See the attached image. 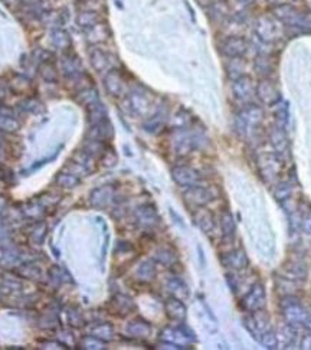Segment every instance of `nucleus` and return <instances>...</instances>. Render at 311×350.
<instances>
[{"label":"nucleus","mask_w":311,"mask_h":350,"mask_svg":"<svg viewBox=\"0 0 311 350\" xmlns=\"http://www.w3.org/2000/svg\"><path fill=\"white\" fill-rule=\"evenodd\" d=\"M40 76L48 81V82H53L56 81V69L52 65V62H43L40 65Z\"/></svg>","instance_id":"3"},{"label":"nucleus","mask_w":311,"mask_h":350,"mask_svg":"<svg viewBox=\"0 0 311 350\" xmlns=\"http://www.w3.org/2000/svg\"><path fill=\"white\" fill-rule=\"evenodd\" d=\"M97 22V14L94 12H81L76 16V23L82 27H92Z\"/></svg>","instance_id":"2"},{"label":"nucleus","mask_w":311,"mask_h":350,"mask_svg":"<svg viewBox=\"0 0 311 350\" xmlns=\"http://www.w3.org/2000/svg\"><path fill=\"white\" fill-rule=\"evenodd\" d=\"M45 237H46V226L45 225H39L35 229V232L32 234V238H33V241L35 242H42L43 239H45Z\"/></svg>","instance_id":"5"},{"label":"nucleus","mask_w":311,"mask_h":350,"mask_svg":"<svg viewBox=\"0 0 311 350\" xmlns=\"http://www.w3.org/2000/svg\"><path fill=\"white\" fill-rule=\"evenodd\" d=\"M50 43L58 49H66L71 45V38L68 32H65L62 29H55L50 35Z\"/></svg>","instance_id":"1"},{"label":"nucleus","mask_w":311,"mask_h":350,"mask_svg":"<svg viewBox=\"0 0 311 350\" xmlns=\"http://www.w3.org/2000/svg\"><path fill=\"white\" fill-rule=\"evenodd\" d=\"M76 182L78 179L75 177L74 173H61L56 177V185L61 188H74Z\"/></svg>","instance_id":"4"}]
</instances>
